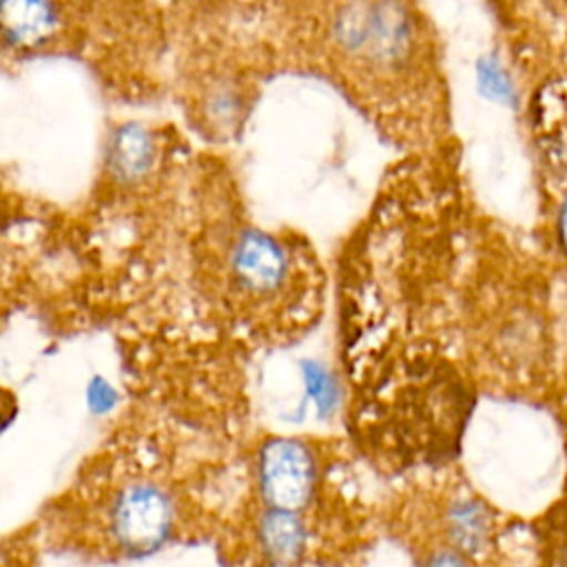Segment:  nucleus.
Wrapping results in <instances>:
<instances>
[{"label":"nucleus","mask_w":567,"mask_h":567,"mask_svg":"<svg viewBox=\"0 0 567 567\" xmlns=\"http://www.w3.org/2000/svg\"><path fill=\"white\" fill-rule=\"evenodd\" d=\"M394 523L414 567H538V543L465 487L408 505Z\"/></svg>","instance_id":"obj_1"},{"label":"nucleus","mask_w":567,"mask_h":567,"mask_svg":"<svg viewBox=\"0 0 567 567\" xmlns=\"http://www.w3.org/2000/svg\"><path fill=\"white\" fill-rule=\"evenodd\" d=\"M319 472L312 452L288 439L268 441L257 461L259 505L286 512L315 507Z\"/></svg>","instance_id":"obj_2"},{"label":"nucleus","mask_w":567,"mask_h":567,"mask_svg":"<svg viewBox=\"0 0 567 567\" xmlns=\"http://www.w3.org/2000/svg\"><path fill=\"white\" fill-rule=\"evenodd\" d=\"M286 255L272 237L246 230L233 250V272L237 281L252 292H270L286 277Z\"/></svg>","instance_id":"obj_3"},{"label":"nucleus","mask_w":567,"mask_h":567,"mask_svg":"<svg viewBox=\"0 0 567 567\" xmlns=\"http://www.w3.org/2000/svg\"><path fill=\"white\" fill-rule=\"evenodd\" d=\"M2 27L9 40L35 42L53 31L55 11L42 2H7L2 4Z\"/></svg>","instance_id":"obj_4"},{"label":"nucleus","mask_w":567,"mask_h":567,"mask_svg":"<svg viewBox=\"0 0 567 567\" xmlns=\"http://www.w3.org/2000/svg\"><path fill=\"white\" fill-rule=\"evenodd\" d=\"M538 567H567V514L538 534Z\"/></svg>","instance_id":"obj_5"},{"label":"nucleus","mask_w":567,"mask_h":567,"mask_svg":"<svg viewBox=\"0 0 567 567\" xmlns=\"http://www.w3.org/2000/svg\"><path fill=\"white\" fill-rule=\"evenodd\" d=\"M151 155L148 142L140 128L122 131L120 140L115 142V162L126 173H137L146 166Z\"/></svg>","instance_id":"obj_6"},{"label":"nucleus","mask_w":567,"mask_h":567,"mask_svg":"<svg viewBox=\"0 0 567 567\" xmlns=\"http://www.w3.org/2000/svg\"><path fill=\"white\" fill-rule=\"evenodd\" d=\"M303 379H306V385H308L319 412L321 414L330 412L334 401H337V390H334V383H332L330 374L323 368H319L317 363L306 361L303 363Z\"/></svg>","instance_id":"obj_7"},{"label":"nucleus","mask_w":567,"mask_h":567,"mask_svg":"<svg viewBox=\"0 0 567 567\" xmlns=\"http://www.w3.org/2000/svg\"><path fill=\"white\" fill-rule=\"evenodd\" d=\"M115 401V394L113 390L104 383V381H93L91 388H89V403L93 405V410L102 412V410H109Z\"/></svg>","instance_id":"obj_8"},{"label":"nucleus","mask_w":567,"mask_h":567,"mask_svg":"<svg viewBox=\"0 0 567 567\" xmlns=\"http://www.w3.org/2000/svg\"><path fill=\"white\" fill-rule=\"evenodd\" d=\"M560 239H563V244L567 248V202H565L563 213H560Z\"/></svg>","instance_id":"obj_9"}]
</instances>
